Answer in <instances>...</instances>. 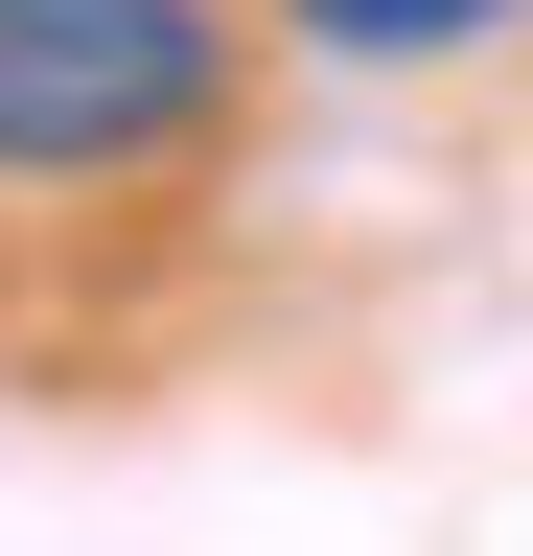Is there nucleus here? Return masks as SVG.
<instances>
[{
  "mask_svg": "<svg viewBox=\"0 0 533 556\" xmlns=\"http://www.w3.org/2000/svg\"><path fill=\"white\" fill-rule=\"evenodd\" d=\"M232 116L210 0H0V186H140Z\"/></svg>",
  "mask_w": 533,
  "mask_h": 556,
  "instance_id": "f257e3e1",
  "label": "nucleus"
},
{
  "mask_svg": "<svg viewBox=\"0 0 533 556\" xmlns=\"http://www.w3.org/2000/svg\"><path fill=\"white\" fill-rule=\"evenodd\" d=\"M279 24H302L325 70H441V47H487V24H533V0H279Z\"/></svg>",
  "mask_w": 533,
  "mask_h": 556,
  "instance_id": "f03ea898",
  "label": "nucleus"
}]
</instances>
